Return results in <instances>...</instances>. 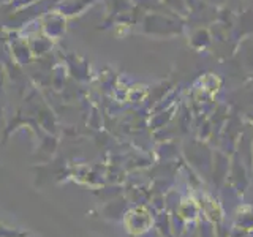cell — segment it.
<instances>
[{"label":"cell","instance_id":"cell-1","mask_svg":"<svg viewBox=\"0 0 253 237\" xmlns=\"http://www.w3.org/2000/svg\"><path fill=\"white\" fill-rule=\"evenodd\" d=\"M125 228L126 231L133 236H139L144 234L147 229L150 228L152 223V218H150V213L146 207H134L125 215Z\"/></svg>","mask_w":253,"mask_h":237}]
</instances>
